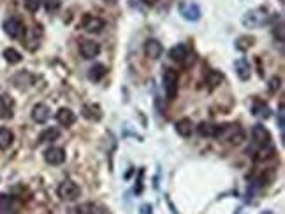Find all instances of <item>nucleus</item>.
Here are the masks:
<instances>
[{
	"label": "nucleus",
	"instance_id": "nucleus-1",
	"mask_svg": "<svg viewBox=\"0 0 285 214\" xmlns=\"http://www.w3.org/2000/svg\"><path fill=\"white\" fill-rule=\"evenodd\" d=\"M217 139H224L227 142L238 146V144H241L245 140V134H243V130L238 125H218Z\"/></svg>",
	"mask_w": 285,
	"mask_h": 214
},
{
	"label": "nucleus",
	"instance_id": "nucleus-2",
	"mask_svg": "<svg viewBox=\"0 0 285 214\" xmlns=\"http://www.w3.org/2000/svg\"><path fill=\"white\" fill-rule=\"evenodd\" d=\"M58 196H60L62 200H65V202H74V200H78L81 196V188L78 182L71 181V179H65V181H62L60 184H58Z\"/></svg>",
	"mask_w": 285,
	"mask_h": 214
},
{
	"label": "nucleus",
	"instance_id": "nucleus-3",
	"mask_svg": "<svg viewBox=\"0 0 285 214\" xmlns=\"http://www.w3.org/2000/svg\"><path fill=\"white\" fill-rule=\"evenodd\" d=\"M162 84H164V92L166 96L169 100H174L178 95V72L173 68H166L162 74Z\"/></svg>",
	"mask_w": 285,
	"mask_h": 214
},
{
	"label": "nucleus",
	"instance_id": "nucleus-4",
	"mask_svg": "<svg viewBox=\"0 0 285 214\" xmlns=\"http://www.w3.org/2000/svg\"><path fill=\"white\" fill-rule=\"evenodd\" d=\"M264 23H267V12L266 9H253V11L246 12L243 16V25L248 26V28H259Z\"/></svg>",
	"mask_w": 285,
	"mask_h": 214
},
{
	"label": "nucleus",
	"instance_id": "nucleus-5",
	"mask_svg": "<svg viewBox=\"0 0 285 214\" xmlns=\"http://www.w3.org/2000/svg\"><path fill=\"white\" fill-rule=\"evenodd\" d=\"M104 26H106L104 20L99 18V16L87 14V16H83V20H81V28H83L87 34H101L102 30H104Z\"/></svg>",
	"mask_w": 285,
	"mask_h": 214
},
{
	"label": "nucleus",
	"instance_id": "nucleus-6",
	"mask_svg": "<svg viewBox=\"0 0 285 214\" xmlns=\"http://www.w3.org/2000/svg\"><path fill=\"white\" fill-rule=\"evenodd\" d=\"M178 9H180V14L183 16L187 22H199L201 20V8H199L197 4H194V2H181L180 6H178Z\"/></svg>",
	"mask_w": 285,
	"mask_h": 214
},
{
	"label": "nucleus",
	"instance_id": "nucleus-7",
	"mask_svg": "<svg viewBox=\"0 0 285 214\" xmlns=\"http://www.w3.org/2000/svg\"><path fill=\"white\" fill-rule=\"evenodd\" d=\"M4 32L8 34L11 39H22L23 34H25V26H23L22 20L8 18L4 22Z\"/></svg>",
	"mask_w": 285,
	"mask_h": 214
},
{
	"label": "nucleus",
	"instance_id": "nucleus-8",
	"mask_svg": "<svg viewBox=\"0 0 285 214\" xmlns=\"http://www.w3.org/2000/svg\"><path fill=\"white\" fill-rule=\"evenodd\" d=\"M44 160H46L48 165H53V167L62 165L65 162V150H62V148L58 146L48 148V150L44 151Z\"/></svg>",
	"mask_w": 285,
	"mask_h": 214
},
{
	"label": "nucleus",
	"instance_id": "nucleus-9",
	"mask_svg": "<svg viewBox=\"0 0 285 214\" xmlns=\"http://www.w3.org/2000/svg\"><path fill=\"white\" fill-rule=\"evenodd\" d=\"M252 139H253V144H257L259 148L266 146V144L271 142V136L269 132L266 130V126L262 125H255L252 128Z\"/></svg>",
	"mask_w": 285,
	"mask_h": 214
},
{
	"label": "nucleus",
	"instance_id": "nucleus-10",
	"mask_svg": "<svg viewBox=\"0 0 285 214\" xmlns=\"http://www.w3.org/2000/svg\"><path fill=\"white\" fill-rule=\"evenodd\" d=\"M80 53H81V56H83V58L92 60V58L99 56V53H101V46H99L97 42H94V40H81Z\"/></svg>",
	"mask_w": 285,
	"mask_h": 214
},
{
	"label": "nucleus",
	"instance_id": "nucleus-11",
	"mask_svg": "<svg viewBox=\"0 0 285 214\" xmlns=\"http://www.w3.org/2000/svg\"><path fill=\"white\" fill-rule=\"evenodd\" d=\"M51 116V109L46 106V104H36L32 109V120L39 125H44V123L50 120Z\"/></svg>",
	"mask_w": 285,
	"mask_h": 214
},
{
	"label": "nucleus",
	"instance_id": "nucleus-12",
	"mask_svg": "<svg viewBox=\"0 0 285 214\" xmlns=\"http://www.w3.org/2000/svg\"><path fill=\"white\" fill-rule=\"evenodd\" d=\"M162 51H164L162 44L157 39H148L145 42V54L148 58H152V60H159L162 56Z\"/></svg>",
	"mask_w": 285,
	"mask_h": 214
},
{
	"label": "nucleus",
	"instance_id": "nucleus-13",
	"mask_svg": "<svg viewBox=\"0 0 285 214\" xmlns=\"http://www.w3.org/2000/svg\"><path fill=\"white\" fill-rule=\"evenodd\" d=\"M57 122L60 123L62 126L74 125V123H76V112H74L73 109H69V107H62L57 112Z\"/></svg>",
	"mask_w": 285,
	"mask_h": 214
},
{
	"label": "nucleus",
	"instance_id": "nucleus-14",
	"mask_svg": "<svg viewBox=\"0 0 285 214\" xmlns=\"http://www.w3.org/2000/svg\"><path fill=\"white\" fill-rule=\"evenodd\" d=\"M81 114L83 118H87L88 122H99L102 118V111L97 104H85L83 109H81Z\"/></svg>",
	"mask_w": 285,
	"mask_h": 214
},
{
	"label": "nucleus",
	"instance_id": "nucleus-15",
	"mask_svg": "<svg viewBox=\"0 0 285 214\" xmlns=\"http://www.w3.org/2000/svg\"><path fill=\"white\" fill-rule=\"evenodd\" d=\"M169 56H171V60H173V62L183 64V62L187 60V56H190V54H188V50H187V46H185V44H176V46L171 48Z\"/></svg>",
	"mask_w": 285,
	"mask_h": 214
},
{
	"label": "nucleus",
	"instance_id": "nucleus-16",
	"mask_svg": "<svg viewBox=\"0 0 285 214\" xmlns=\"http://www.w3.org/2000/svg\"><path fill=\"white\" fill-rule=\"evenodd\" d=\"M234 68H236V74L241 81H248L250 79V65H248V60L245 58H238L234 62Z\"/></svg>",
	"mask_w": 285,
	"mask_h": 214
},
{
	"label": "nucleus",
	"instance_id": "nucleus-17",
	"mask_svg": "<svg viewBox=\"0 0 285 214\" xmlns=\"http://www.w3.org/2000/svg\"><path fill=\"white\" fill-rule=\"evenodd\" d=\"M174 128H176V134L181 137H190L192 136V130H194V125H192V120L188 118H181L176 122V125H174Z\"/></svg>",
	"mask_w": 285,
	"mask_h": 214
},
{
	"label": "nucleus",
	"instance_id": "nucleus-18",
	"mask_svg": "<svg viewBox=\"0 0 285 214\" xmlns=\"http://www.w3.org/2000/svg\"><path fill=\"white\" fill-rule=\"evenodd\" d=\"M0 118H13V100L11 96H0Z\"/></svg>",
	"mask_w": 285,
	"mask_h": 214
},
{
	"label": "nucleus",
	"instance_id": "nucleus-19",
	"mask_svg": "<svg viewBox=\"0 0 285 214\" xmlns=\"http://www.w3.org/2000/svg\"><path fill=\"white\" fill-rule=\"evenodd\" d=\"M197 132L201 137H217L218 134V125H213V123L202 122L201 125L197 126Z\"/></svg>",
	"mask_w": 285,
	"mask_h": 214
},
{
	"label": "nucleus",
	"instance_id": "nucleus-20",
	"mask_svg": "<svg viewBox=\"0 0 285 214\" xmlns=\"http://www.w3.org/2000/svg\"><path fill=\"white\" fill-rule=\"evenodd\" d=\"M13 140H15V134L6 126H2L0 128V150H8L13 144Z\"/></svg>",
	"mask_w": 285,
	"mask_h": 214
},
{
	"label": "nucleus",
	"instance_id": "nucleus-21",
	"mask_svg": "<svg viewBox=\"0 0 285 214\" xmlns=\"http://www.w3.org/2000/svg\"><path fill=\"white\" fill-rule=\"evenodd\" d=\"M106 74H108V68L102 64H95L94 67H90V70H88V78H90L92 81H101Z\"/></svg>",
	"mask_w": 285,
	"mask_h": 214
},
{
	"label": "nucleus",
	"instance_id": "nucleus-22",
	"mask_svg": "<svg viewBox=\"0 0 285 214\" xmlns=\"http://www.w3.org/2000/svg\"><path fill=\"white\" fill-rule=\"evenodd\" d=\"M58 137H60V130L55 128V126H51V128H46L43 134L39 136V142H51V140H57Z\"/></svg>",
	"mask_w": 285,
	"mask_h": 214
},
{
	"label": "nucleus",
	"instance_id": "nucleus-23",
	"mask_svg": "<svg viewBox=\"0 0 285 214\" xmlns=\"http://www.w3.org/2000/svg\"><path fill=\"white\" fill-rule=\"evenodd\" d=\"M4 58L8 64H20V62L23 60L22 53H20L18 50H15V48H8V50H4Z\"/></svg>",
	"mask_w": 285,
	"mask_h": 214
},
{
	"label": "nucleus",
	"instance_id": "nucleus-24",
	"mask_svg": "<svg viewBox=\"0 0 285 214\" xmlns=\"http://www.w3.org/2000/svg\"><path fill=\"white\" fill-rule=\"evenodd\" d=\"M16 206V200L11 195L0 193V210H13Z\"/></svg>",
	"mask_w": 285,
	"mask_h": 214
},
{
	"label": "nucleus",
	"instance_id": "nucleus-25",
	"mask_svg": "<svg viewBox=\"0 0 285 214\" xmlns=\"http://www.w3.org/2000/svg\"><path fill=\"white\" fill-rule=\"evenodd\" d=\"M92 209H94V204L87 202V204H80L76 207H71L67 214H92Z\"/></svg>",
	"mask_w": 285,
	"mask_h": 214
},
{
	"label": "nucleus",
	"instance_id": "nucleus-26",
	"mask_svg": "<svg viewBox=\"0 0 285 214\" xmlns=\"http://www.w3.org/2000/svg\"><path fill=\"white\" fill-rule=\"evenodd\" d=\"M253 114L259 116V118H267L269 116V107L266 106V104H257L255 107H253Z\"/></svg>",
	"mask_w": 285,
	"mask_h": 214
},
{
	"label": "nucleus",
	"instance_id": "nucleus-27",
	"mask_svg": "<svg viewBox=\"0 0 285 214\" xmlns=\"http://www.w3.org/2000/svg\"><path fill=\"white\" fill-rule=\"evenodd\" d=\"M23 4H25V8L29 12H37L41 9L43 0H23Z\"/></svg>",
	"mask_w": 285,
	"mask_h": 214
},
{
	"label": "nucleus",
	"instance_id": "nucleus-28",
	"mask_svg": "<svg viewBox=\"0 0 285 214\" xmlns=\"http://www.w3.org/2000/svg\"><path fill=\"white\" fill-rule=\"evenodd\" d=\"M208 82L211 84V88L218 86L222 82V74H220V72H217V70H211V72H209V76H208Z\"/></svg>",
	"mask_w": 285,
	"mask_h": 214
},
{
	"label": "nucleus",
	"instance_id": "nucleus-29",
	"mask_svg": "<svg viewBox=\"0 0 285 214\" xmlns=\"http://www.w3.org/2000/svg\"><path fill=\"white\" fill-rule=\"evenodd\" d=\"M280 84H281V79L280 78H276V76H274V78H271L269 79V92L271 93L278 92V90H280Z\"/></svg>",
	"mask_w": 285,
	"mask_h": 214
},
{
	"label": "nucleus",
	"instance_id": "nucleus-30",
	"mask_svg": "<svg viewBox=\"0 0 285 214\" xmlns=\"http://www.w3.org/2000/svg\"><path fill=\"white\" fill-rule=\"evenodd\" d=\"M60 8V0H46V9L48 11H57Z\"/></svg>",
	"mask_w": 285,
	"mask_h": 214
},
{
	"label": "nucleus",
	"instance_id": "nucleus-31",
	"mask_svg": "<svg viewBox=\"0 0 285 214\" xmlns=\"http://www.w3.org/2000/svg\"><path fill=\"white\" fill-rule=\"evenodd\" d=\"M283 126H285V123H283V107L280 106V109H278V128L283 132Z\"/></svg>",
	"mask_w": 285,
	"mask_h": 214
},
{
	"label": "nucleus",
	"instance_id": "nucleus-32",
	"mask_svg": "<svg viewBox=\"0 0 285 214\" xmlns=\"http://www.w3.org/2000/svg\"><path fill=\"white\" fill-rule=\"evenodd\" d=\"M0 214H16V212L15 209H13V210H0Z\"/></svg>",
	"mask_w": 285,
	"mask_h": 214
},
{
	"label": "nucleus",
	"instance_id": "nucleus-33",
	"mask_svg": "<svg viewBox=\"0 0 285 214\" xmlns=\"http://www.w3.org/2000/svg\"><path fill=\"white\" fill-rule=\"evenodd\" d=\"M260 214H274V212H271V210H264V212H260Z\"/></svg>",
	"mask_w": 285,
	"mask_h": 214
}]
</instances>
